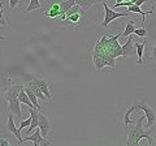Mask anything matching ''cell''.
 <instances>
[{
	"label": "cell",
	"instance_id": "52a82bcc",
	"mask_svg": "<svg viewBox=\"0 0 156 146\" xmlns=\"http://www.w3.org/2000/svg\"><path fill=\"white\" fill-rule=\"evenodd\" d=\"M5 114H7V123H5L7 129L11 133H13L14 137L17 138V145H21L22 144V137H21L22 134H21V132H20L18 128L16 126V123H14V116H13V114L9 110H7Z\"/></svg>",
	"mask_w": 156,
	"mask_h": 146
},
{
	"label": "cell",
	"instance_id": "8fae6325",
	"mask_svg": "<svg viewBox=\"0 0 156 146\" xmlns=\"http://www.w3.org/2000/svg\"><path fill=\"white\" fill-rule=\"evenodd\" d=\"M22 89H23V84H14L9 87V89H7L5 95H4V103L8 100H11V99L18 98V94Z\"/></svg>",
	"mask_w": 156,
	"mask_h": 146
},
{
	"label": "cell",
	"instance_id": "836d02e7",
	"mask_svg": "<svg viewBox=\"0 0 156 146\" xmlns=\"http://www.w3.org/2000/svg\"><path fill=\"white\" fill-rule=\"evenodd\" d=\"M121 2H125V0H117L116 3H121Z\"/></svg>",
	"mask_w": 156,
	"mask_h": 146
},
{
	"label": "cell",
	"instance_id": "2e32d148",
	"mask_svg": "<svg viewBox=\"0 0 156 146\" xmlns=\"http://www.w3.org/2000/svg\"><path fill=\"white\" fill-rule=\"evenodd\" d=\"M26 86H29V87H30V89L34 91V94H35L37 95V98L38 99H42V100H47V97L44 95V94H43V91L41 90V89H39V87H38V85L35 84V82H34L33 80L30 81V82H29V84H25Z\"/></svg>",
	"mask_w": 156,
	"mask_h": 146
},
{
	"label": "cell",
	"instance_id": "8992f818",
	"mask_svg": "<svg viewBox=\"0 0 156 146\" xmlns=\"http://www.w3.org/2000/svg\"><path fill=\"white\" fill-rule=\"evenodd\" d=\"M38 128L41 129V133L44 138H51L52 137V124H51V120L47 118L46 115L39 114V125Z\"/></svg>",
	"mask_w": 156,
	"mask_h": 146
},
{
	"label": "cell",
	"instance_id": "f1b7e54d",
	"mask_svg": "<svg viewBox=\"0 0 156 146\" xmlns=\"http://www.w3.org/2000/svg\"><path fill=\"white\" fill-rule=\"evenodd\" d=\"M20 4V0H9V11L14 9Z\"/></svg>",
	"mask_w": 156,
	"mask_h": 146
},
{
	"label": "cell",
	"instance_id": "d6986e66",
	"mask_svg": "<svg viewBox=\"0 0 156 146\" xmlns=\"http://www.w3.org/2000/svg\"><path fill=\"white\" fill-rule=\"evenodd\" d=\"M23 89H25V91H26V94L29 95V98H30V100H31V103L34 104V108H37V110H41V106H39V103H38V98H37V95L34 94V91L30 89L29 86H23Z\"/></svg>",
	"mask_w": 156,
	"mask_h": 146
},
{
	"label": "cell",
	"instance_id": "4316f807",
	"mask_svg": "<svg viewBox=\"0 0 156 146\" xmlns=\"http://www.w3.org/2000/svg\"><path fill=\"white\" fill-rule=\"evenodd\" d=\"M11 145H12V142L8 140L7 136H2V137H0V146H11Z\"/></svg>",
	"mask_w": 156,
	"mask_h": 146
},
{
	"label": "cell",
	"instance_id": "1f68e13d",
	"mask_svg": "<svg viewBox=\"0 0 156 146\" xmlns=\"http://www.w3.org/2000/svg\"><path fill=\"white\" fill-rule=\"evenodd\" d=\"M0 41H7V38L4 37V35H2V34H0Z\"/></svg>",
	"mask_w": 156,
	"mask_h": 146
},
{
	"label": "cell",
	"instance_id": "d6a6232c",
	"mask_svg": "<svg viewBox=\"0 0 156 146\" xmlns=\"http://www.w3.org/2000/svg\"><path fill=\"white\" fill-rule=\"evenodd\" d=\"M3 13H4V11H2V9H0V17H3Z\"/></svg>",
	"mask_w": 156,
	"mask_h": 146
},
{
	"label": "cell",
	"instance_id": "f546056e",
	"mask_svg": "<svg viewBox=\"0 0 156 146\" xmlns=\"http://www.w3.org/2000/svg\"><path fill=\"white\" fill-rule=\"evenodd\" d=\"M144 2H146V0H136L135 4H136V5H139V7H140V5H142V4L144 3Z\"/></svg>",
	"mask_w": 156,
	"mask_h": 146
},
{
	"label": "cell",
	"instance_id": "4fadbf2b",
	"mask_svg": "<svg viewBox=\"0 0 156 146\" xmlns=\"http://www.w3.org/2000/svg\"><path fill=\"white\" fill-rule=\"evenodd\" d=\"M8 103V110L13 114V116H16L17 119L22 120V111H21V102L18 100V98L16 99H11L7 102Z\"/></svg>",
	"mask_w": 156,
	"mask_h": 146
},
{
	"label": "cell",
	"instance_id": "44dd1931",
	"mask_svg": "<svg viewBox=\"0 0 156 146\" xmlns=\"http://www.w3.org/2000/svg\"><path fill=\"white\" fill-rule=\"evenodd\" d=\"M134 30H135V20H130L126 24L124 31L121 33V37H129L130 34H134Z\"/></svg>",
	"mask_w": 156,
	"mask_h": 146
},
{
	"label": "cell",
	"instance_id": "cb8c5ba5",
	"mask_svg": "<svg viewBox=\"0 0 156 146\" xmlns=\"http://www.w3.org/2000/svg\"><path fill=\"white\" fill-rule=\"evenodd\" d=\"M30 124H31V118H30V116H29L27 119H23V120H21V123H20V125H18V130H20V132H21V130H22L23 128H25V126H29Z\"/></svg>",
	"mask_w": 156,
	"mask_h": 146
},
{
	"label": "cell",
	"instance_id": "9a60e30c",
	"mask_svg": "<svg viewBox=\"0 0 156 146\" xmlns=\"http://www.w3.org/2000/svg\"><path fill=\"white\" fill-rule=\"evenodd\" d=\"M121 48H122V52H124V59H126L129 55L131 56V51H133V48H134V39H133V37H131V34L128 37V41L125 42V45L121 46Z\"/></svg>",
	"mask_w": 156,
	"mask_h": 146
},
{
	"label": "cell",
	"instance_id": "83f0119b",
	"mask_svg": "<svg viewBox=\"0 0 156 146\" xmlns=\"http://www.w3.org/2000/svg\"><path fill=\"white\" fill-rule=\"evenodd\" d=\"M150 59L156 63V45L152 46V48H151V53H150Z\"/></svg>",
	"mask_w": 156,
	"mask_h": 146
},
{
	"label": "cell",
	"instance_id": "603a6c76",
	"mask_svg": "<svg viewBox=\"0 0 156 146\" xmlns=\"http://www.w3.org/2000/svg\"><path fill=\"white\" fill-rule=\"evenodd\" d=\"M42 8V4L39 3V0H29V4L27 7L25 8L26 12H31V11H35V9H41Z\"/></svg>",
	"mask_w": 156,
	"mask_h": 146
},
{
	"label": "cell",
	"instance_id": "ba28073f",
	"mask_svg": "<svg viewBox=\"0 0 156 146\" xmlns=\"http://www.w3.org/2000/svg\"><path fill=\"white\" fill-rule=\"evenodd\" d=\"M26 141H33L35 146H38V145H44V146L51 145V141H48L47 138L43 137L39 128H35V132H34L33 134H27V137L22 138V144L26 142Z\"/></svg>",
	"mask_w": 156,
	"mask_h": 146
},
{
	"label": "cell",
	"instance_id": "5bb4252c",
	"mask_svg": "<svg viewBox=\"0 0 156 146\" xmlns=\"http://www.w3.org/2000/svg\"><path fill=\"white\" fill-rule=\"evenodd\" d=\"M128 12L130 13H139L140 16H142V26L146 25V20H144V16L146 14H154V7L151 11H143L142 8H140L139 5H136V4H133V5L128 7Z\"/></svg>",
	"mask_w": 156,
	"mask_h": 146
},
{
	"label": "cell",
	"instance_id": "4dcf8cb0",
	"mask_svg": "<svg viewBox=\"0 0 156 146\" xmlns=\"http://www.w3.org/2000/svg\"><path fill=\"white\" fill-rule=\"evenodd\" d=\"M5 24H7V21L4 20L3 17H0V25H5Z\"/></svg>",
	"mask_w": 156,
	"mask_h": 146
},
{
	"label": "cell",
	"instance_id": "7a4b0ae2",
	"mask_svg": "<svg viewBox=\"0 0 156 146\" xmlns=\"http://www.w3.org/2000/svg\"><path fill=\"white\" fill-rule=\"evenodd\" d=\"M144 118H146V115H142L140 118H138L135 121H131V123L126 126V128H128V140H126V145L128 146H138L142 138H147L150 145H152L155 142V138L152 136L154 126L151 128V130L146 129L144 125L142 124Z\"/></svg>",
	"mask_w": 156,
	"mask_h": 146
},
{
	"label": "cell",
	"instance_id": "7c38bea8",
	"mask_svg": "<svg viewBox=\"0 0 156 146\" xmlns=\"http://www.w3.org/2000/svg\"><path fill=\"white\" fill-rule=\"evenodd\" d=\"M33 81L35 82V84L38 85V87L43 91V94H44L47 97V100L50 102V103H52V97H51V91H50V84H48V81L44 80V78H38V77H35V78H33Z\"/></svg>",
	"mask_w": 156,
	"mask_h": 146
},
{
	"label": "cell",
	"instance_id": "3957f363",
	"mask_svg": "<svg viewBox=\"0 0 156 146\" xmlns=\"http://www.w3.org/2000/svg\"><path fill=\"white\" fill-rule=\"evenodd\" d=\"M83 16H85V11L82 9V7L78 5V4H74V5L66 12L65 22H68V25L72 27L80 29V27H82V24H83V21H82Z\"/></svg>",
	"mask_w": 156,
	"mask_h": 146
},
{
	"label": "cell",
	"instance_id": "e0dca14e",
	"mask_svg": "<svg viewBox=\"0 0 156 146\" xmlns=\"http://www.w3.org/2000/svg\"><path fill=\"white\" fill-rule=\"evenodd\" d=\"M74 4H76L74 0H62V2H60V14H66V12L69 11ZM60 14H58V16H60Z\"/></svg>",
	"mask_w": 156,
	"mask_h": 146
},
{
	"label": "cell",
	"instance_id": "5b68a950",
	"mask_svg": "<svg viewBox=\"0 0 156 146\" xmlns=\"http://www.w3.org/2000/svg\"><path fill=\"white\" fill-rule=\"evenodd\" d=\"M103 7H104V20L100 22V26L103 27H109V24L112 21H115L116 18H120V17H129L130 16V12H116L113 11L112 8L108 7V4L105 3V0H103Z\"/></svg>",
	"mask_w": 156,
	"mask_h": 146
},
{
	"label": "cell",
	"instance_id": "d590c367",
	"mask_svg": "<svg viewBox=\"0 0 156 146\" xmlns=\"http://www.w3.org/2000/svg\"><path fill=\"white\" fill-rule=\"evenodd\" d=\"M98 2H103V0H98Z\"/></svg>",
	"mask_w": 156,
	"mask_h": 146
},
{
	"label": "cell",
	"instance_id": "ffe728a7",
	"mask_svg": "<svg viewBox=\"0 0 156 146\" xmlns=\"http://www.w3.org/2000/svg\"><path fill=\"white\" fill-rule=\"evenodd\" d=\"M23 86H25V85H23ZM18 100L21 102L22 104H25V106H27V107H33V108H34V104L31 103V100H30V98H29V95L26 94L25 89H22L21 91H20V94H18Z\"/></svg>",
	"mask_w": 156,
	"mask_h": 146
},
{
	"label": "cell",
	"instance_id": "e575fe53",
	"mask_svg": "<svg viewBox=\"0 0 156 146\" xmlns=\"http://www.w3.org/2000/svg\"><path fill=\"white\" fill-rule=\"evenodd\" d=\"M130 2H131V3H134V4H135V2H136V0H130Z\"/></svg>",
	"mask_w": 156,
	"mask_h": 146
},
{
	"label": "cell",
	"instance_id": "484cf974",
	"mask_svg": "<svg viewBox=\"0 0 156 146\" xmlns=\"http://www.w3.org/2000/svg\"><path fill=\"white\" fill-rule=\"evenodd\" d=\"M134 3H131L130 0H128V2H121V3H116L115 5H113V9L116 8H120V7H130V5H133Z\"/></svg>",
	"mask_w": 156,
	"mask_h": 146
},
{
	"label": "cell",
	"instance_id": "30bf717a",
	"mask_svg": "<svg viewBox=\"0 0 156 146\" xmlns=\"http://www.w3.org/2000/svg\"><path fill=\"white\" fill-rule=\"evenodd\" d=\"M26 110L29 111V115L31 118V124L27 128V134H31L33 130H35V128H38V125H39V114H41V110L27 107V106H26Z\"/></svg>",
	"mask_w": 156,
	"mask_h": 146
},
{
	"label": "cell",
	"instance_id": "9c48e42d",
	"mask_svg": "<svg viewBox=\"0 0 156 146\" xmlns=\"http://www.w3.org/2000/svg\"><path fill=\"white\" fill-rule=\"evenodd\" d=\"M58 14H60V0H51L46 7L44 17L56 20L58 17Z\"/></svg>",
	"mask_w": 156,
	"mask_h": 146
},
{
	"label": "cell",
	"instance_id": "7402d4cb",
	"mask_svg": "<svg viewBox=\"0 0 156 146\" xmlns=\"http://www.w3.org/2000/svg\"><path fill=\"white\" fill-rule=\"evenodd\" d=\"M74 2H76V4H78V5H81L83 11H89L98 0H74Z\"/></svg>",
	"mask_w": 156,
	"mask_h": 146
},
{
	"label": "cell",
	"instance_id": "6da1fadb",
	"mask_svg": "<svg viewBox=\"0 0 156 146\" xmlns=\"http://www.w3.org/2000/svg\"><path fill=\"white\" fill-rule=\"evenodd\" d=\"M121 37V34H116V35H103L101 39L98 38L96 46L94 48V53H92V60H94V65L96 71L103 69L105 65H111V68H115V60L117 57H124V52L121 48L120 43L117 39Z\"/></svg>",
	"mask_w": 156,
	"mask_h": 146
},
{
	"label": "cell",
	"instance_id": "d4e9b609",
	"mask_svg": "<svg viewBox=\"0 0 156 146\" xmlns=\"http://www.w3.org/2000/svg\"><path fill=\"white\" fill-rule=\"evenodd\" d=\"M134 34H135V35H138V37H140V38H144V37H147V30H146L144 26H142L139 29H135Z\"/></svg>",
	"mask_w": 156,
	"mask_h": 146
},
{
	"label": "cell",
	"instance_id": "277c9868",
	"mask_svg": "<svg viewBox=\"0 0 156 146\" xmlns=\"http://www.w3.org/2000/svg\"><path fill=\"white\" fill-rule=\"evenodd\" d=\"M135 110H142L143 114L146 115V119H147V123H146L144 128L146 129H151L152 126L156 124V108L155 107H151L148 104H146V99L143 98L142 102L139 104H134Z\"/></svg>",
	"mask_w": 156,
	"mask_h": 146
},
{
	"label": "cell",
	"instance_id": "ac0fdd59",
	"mask_svg": "<svg viewBox=\"0 0 156 146\" xmlns=\"http://www.w3.org/2000/svg\"><path fill=\"white\" fill-rule=\"evenodd\" d=\"M144 46H146V42L142 43H134V47L136 48V55H138V64H143V52H144Z\"/></svg>",
	"mask_w": 156,
	"mask_h": 146
}]
</instances>
